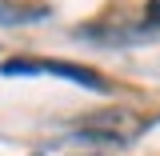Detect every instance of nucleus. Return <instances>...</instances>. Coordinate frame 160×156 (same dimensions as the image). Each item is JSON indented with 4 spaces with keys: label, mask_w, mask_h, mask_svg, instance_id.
I'll return each mask as SVG.
<instances>
[{
    "label": "nucleus",
    "mask_w": 160,
    "mask_h": 156,
    "mask_svg": "<svg viewBox=\"0 0 160 156\" xmlns=\"http://www.w3.org/2000/svg\"><path fill=\"white\" fill-rule=\"evenodd\" d=\"M4 76H16V72H52V76H64L72 84H84V88H108V80L92 72V68H80V64H64V60H4L0 64Z\"/></svg>",
    "instance_id": "obj_2"
},
{
    "label": "nucleus",
    "mask_w": 160,
    "mask_h": 156,
    "mask_svg": "<svg viewBox=\"0 0 160 156\" xmlns=\"http://www.w3.org/2000/svg\"><path fill=\"white\" fill-rule=\"evenodd\" d=\"M144 128L140 116L132 112H124V108H104V112H88V116L80 120V132L76 136L84 140H108V144H124V140H132Z\"/></svg>",
    "instance_id": "obj_1"
},
{
    "label": "nucleus",
    "mask_w": 160,
    "mask_h": 156,
    "mask_svg": "<svg viewBox=\"0 0 160 156\" xmlns=\"http://www.w3.org/2000/svg\"><path fill=\"white\" fill-rule=\"evenodd\" d=\"M148 28H160V0L148 4Z\"/></svg>",
    "instance_id": "obj_3"
}]
</instances>
